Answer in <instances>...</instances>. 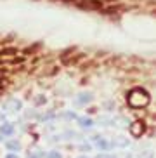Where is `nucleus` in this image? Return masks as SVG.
<instances>
[{"label": "nucleus", "instance_id": "obj_1", "mask_svg": "<svg viewBox=\"0 0 156 158\" xmlns=\"http://www.w3.org/2000/svg\"><path fill=\"white\" fill-rule=\"evenodd\" d=\"M149 101H151V96L142 87H135L127 94V102L132 108H146L149 104Z\"/></svg>", "mask_w": 156, "mask_h": 158}, {"label": "nucleus", "instance_id": "obj_2", "mask_svg": "<svg viewBox=\"0 0 156 158\" xmlns=\"http://www.w3.org/2000/svg\"><path fill=\"white\" fill-rule=\"evenodd\" d=\"M78 5L87 10H99L102 7V2L101 0H83V2H78Z\"/></svg>", "mask_w": 156, "mask_h": 158}, {"label": "nucleus", "instance_id": "obj_3", "mask_svg": "<svg viewBox=\"0 0 156 158\" xmlns=\"http://www.w3.org/2000/svg\"><path fill=\"white\" fill-rule=\"evenodd\" d=\"M144 130H146V123H144V122H133L132 125H130V134H132L133 137L142 135Z\"/></svg>", "mask_w": 156, "mask_h": 158}, {"label": "nucleus", "instance_id": "obj_4", "mask_svg": "<svg viewBox=\"0 0 156 158\" xmlns=\"http://www.w3.org/2000/svg\"><path fill=\"white\" fill-rule=\"evenodd\" d=\"M14 132V127L10 125V123H5V125H2V129H0V134L2 135H10Z\"/></svg>", "mask_w": 156, "mask_h": 158}, {"label": "nucleus", "instance_id": "obj_5", "mask_svg": "<svg viewBox=\"0 0 156 158\" xmlns=\"http://www.w3.org/2000/svg\"><path fill=\"white\" fill-rule=\"evenodd\" d=\"M16 52H18L16 47H7V49H4V51H0V57L2 56H16Z\"/></svg>", "mask_w": 156, "mask_h": 158}, {"label": "nucleus", "instance_id": "obj_6", "mask_svg": "<svg viewBox=\"0 0 156 158\" xmlns=\"http://www.w3.org/2000/svg\"><path fill=\"white\" fill-rule=\"evenodd\" d=\"M7 148H9V149H16V151H19V149H21V144H19L18 141H10V143H7Z\"/></svg>", "mask_w": 156, "mask_h": 158}, {"label": "nucleus", "instance_id": "obj_7", "mask_svg": "<svg viewBox=\"0 0 156 158\" xmlns=\"http://www.w3.org/2000/svg\"><path fill=\"white\" fill-rule=\"evenodd\" d=\"M38 49H40V44H35V45H33V47H28V49H26V51H24V52H26V54H31V52L38 51Z\"/></svg>", "mask_w": 156, "mask_h": 158}, {"label": "nucleus", "instance_id": "obj_8", "mask_svg": "<svg viewBox=\"0 0 156 158\" xmlns=\"http://www.w3.org/2000/svg\"><path fill=\"white\" fill-rule=\"evenodd\" d=\"M10 63H12V64H21V63H24V57H14Z\"/></svg>", "mask_w": 156, "mask_h": 158}, {"label": "nucleus", "instance_id": "obj_9", "mask_svg": "<svg viewBox=\"0 0 156 158\" xmlns=\"http://www.w3.org/2000/svg\"><path fill=\"white\" fill-rule=\"evenodd\" d=\"M43 156V153H33V155H30L28 158H42Z\"/></svg>", "mask_w": 156, "mask_h": 158}, {"label": "nucleus", "instance_id": "obj_10", "mask_svg": "<svg viewBox=\"0 0 156 158\" xmlns=\"http://www.w3.org/2000/svg\"><path fill=\"white\" fill-rule=\"evenodd\" d=\"M49 158H61V155L55 153V151H52V153H49Z\"/></svg>", "mask_w": 156, "mask_h": 158}, {"label": "nucleus", "instance_id": "obj_11", "mask_svg": "<svg viewBox=\"0 0 156 158\" xmlns=\"http://www.w3.org/2000/svg\"><path fill=\"white\" fill-rule=\"evenodd\" d=\"M80 123H82V125H87V127L92 125V122H90V120H80Z\"/></svg>", "mask_w": 156, "mask_h": 158}, {"label": "nucleus", "instance_id": "obj_12", "mask_svg": "<svg viewBox=\"0 0 156 158\" xmlns=\"http://www.w3.org/2000/svg\"><path fill=\"white\" fill-rule=\"evenodd\" d=\"M61 2H68V4H78V0H61Z\"/></svg>", "mask_w": 156, "mask_h": 158}, {"label": "nucleus", "instance_id": "obj_13", "mask_svg": "<svg viewBox=\"0 0 156 158\" xmlns=\"http://www.w3.org/2000/svg\"><path fill=\"white\" fill-rule=\"evenodd\" d=\"M5 158H19V156H18V155H14V153H9Z\"/></svg>", "mask_w": 156, "mask_h": 158}]
</instances>
